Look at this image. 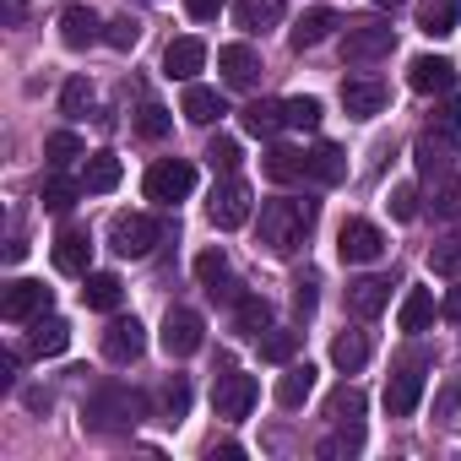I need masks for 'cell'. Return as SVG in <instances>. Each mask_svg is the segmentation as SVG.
<instances>
[{
    "instance_id": "1",
    "label": "cell",
    "mask_w": 461,
    "mask_h": 461,
    "mask_svg": "<svg viewBox=\"0 0 461 461\" xmlns=\"http://www.w3.org/2000/svg\"><path fill=\"white\" fill-rule=\"evenodd\" d=\"M141 418H147V396L131 391V385H104V391H93L87 407H82V423H87L93 434H131Z\"/></svg>"
},
{
    "instance_id": "2",
    "label": "cell",
    "mask_w": 461,
    "mask_h": 461,
    "mask_svg": "<svg viewBox=\"0 0 461 461\" xmlns=\"http://www.w3.org/2000/svg\"><path fill=\"white\" fill-rule=\"evenodd\" d=\"M315 228V201H267L261 206V245L272 256H294L304 245V234Z\"/></svg>"
},
{
    "instance_id": "3",
    "label": "cell",
    "mask_w": 461,
    "mask_h": 461,
    "mask_svg": "<svg viewBox=\"0 0 461 461\" xmlns=\"http://www.w3.org/2000/svg\"><path fill=\"white\" fill-rule=\"evenodd\" d=\"M396 50V28L385 23V17H358V23H348V33H342V60L348 66H375V60H385Z\"/></svg>"
},
{
    "instance_id": "4",
    "label": "cell",
    "mask_w": 461,
    "mask_h": 461,
    "mask_svg": "<svg viewBox=\"0 0 461 461\" xmlns=\"http://www.w3.org/2000/svg\"><path fill=\"white\" fill-rule=\"evenodd\" d=\"M256 396H261L256 375H245V369H234V364H222V375L212 380V407H217V418H228V423L250 418V412H256Z\"/></svg>"
},
{
    "instance_id": "5",
    "label": "cell",
    "mask_w": 461,
    "mask_h": 461,
    "mask_svg": "<svg viewBox=\"0 0 461 461\" xmlns=\"http://www.w3.org/2000/svg\"><path fill=\"white\" fill-rule=\"evenodd\" d=\"M158 240H163V222L147 217V212H125V217L109 222V250H114L120 261H141V256H152Z\"/></svg>"
},
{
    "instance_id": "6",
    "label": "cell",
    "mask_w": 461,
    "mask_h": 461,
    "mask_svg": "<svg viewBox=\"0 0 461 461\" xmlns=\"http://www.w3.org/2000/svg\"><path fill=\"white\" fill-rule=\"evenodd\" d=\"M250 185L240 179V174H222L217 185H212V201H206V212H212V222L217 228H245L250 222Z\"/></svg>"
},
{
    "instance_id": "7",
    "label": "cell",
    "mask_w": 461,
    "mask_h": 461,
    "mask_svg": "<svg viewBox=\"0 0 461 461\" xmlns=\"http://www.w3.org/2000/svg\"><path fill=\"white\" fill-rule=\"evenodd\" d=\"M0 315H6L12 326H33L39 315H50V288L33 283V277L6 283V294H0Z\"/></svg>"
},
{
    "instance_id": "8",
    "label": "cell",
    "mask_w": 461,
    "mask_h": 461,
    "mask_svg": "<svg viewBox=\"0 0 461 461\" xmlns=\"http://www.w3.org/2000/svg\"><path fill=\"white\" fill-rule=\"evenodd\" d=\"M190 190H195V168H190L185 158H163V163L147 168V195H152V201L174 206V201H185Z\"/></svg>"
},
{
    "instance_id": "9",
    "label": "cell",
    "mask_w": 461,
    "mask_h": 461,
    "mask_svg": "<svg viewBox=\"0 0 461 461\" xmlns=\"http://www.w3.org/2000/svg\"><path fill=\"white\" fill-rule=\"evenodd\" d=\"M337 250H342V261H348V267H369V261H380V256H385V234H380L375 222L353 217V222H342Z\"/></svg>"
},
{
    "instance_id": "10",
    "label": "cell",
    "mask_w": 461,
    "mask_h": 461,
    "mask_svg": "<svg viewBox=\"0 0 461 461\" xmlns=\"http://www.w3.org/2000/svg\"><path fill=\"white\" fill-rule=\"evenodd\" d=\"M412 158H418V174L423 179H445V174H456V131H429V136H418V147H412Z\"/></svg>"
},
{
    "instance_id": "11",
    "label": "cell",
    "mask_w": 461,
    "mask_h": 461,
    "mask_svg": "<svg viewBox=\"0 0 461 461\" xmlns=\"http://www.w3.org/2000/svg\"><path fill=\"white\" fill-rule=\"evenodd\" d=\"M201 337H206V326H201V315H195V310H168V315H163L158 342H163V353H168V358H190V353L201 348Z\"/></svg>"
},
{
    "instance_id": "12",
    "label": "cell",
    "mask_w": 461,
    "mask_h": 461,
    "mask_svg": "<svg viewBox=\"0 0 461 461\" xmlns=\"http://www.w3.org/2000/svg\"><path fill=\"white\" fill-rule=\"evenodd\" d=\"M385 82L380 77H348L342 82V109H348V120H375L380 109H385Z\"/></svg>"
},
{
    "instance_id": "13",
    "label": "cell",
    "mask_w": 461,
    "mask_h": 461,
    "mask_svg": "<svg viewBox=\"0 0 461 461\" xmlns=\"http://www.w3.org/2000/svg\"><path fill=\"white\" fill-rule=\"evenodd\" d=\"M147 353V331H141V321L131 315H120V321H109V331H104V358L109 364H136Z\"/></svg>"
},
{
    "instance_id": "14",
    "label": "cell",
    "mask_w": 461,
    "mask_h": 461,
    "mask_svg": "<svg viewBox=\"0 0 461 461\" xmlns=\"http://www.w3.org/2000/svg\"><path fill=\"white\" fill-rule=\"evenodd\" d=\"M217 71H222L228 87H256L261 82V55L250 44H222L217 50Z\"/></svg>"
},
{
    "instance_id": "15",
    "label": "cell",
    "mask_w": 461,
    "mask_h": 461,
    "mask_svg": "<svg viewBox=\"0 0 461 461\" xmlns=\"http://www.w3.org/2000/svg\"><path fill=\"white\" fill-rule=\"evenodd\" d=\"M418 396H423V369H418V364H402V369L391 375V385H385V412H391V418H412Z\"/></svg>"
},
{
    "instance_id": "16",
    "label": "cell",
    "mask_w": 461,
    "mask_h": 461,
    "mask_svg": "<svg viewBox=\"0 0 461 461\" xmlns=\"http://www.w3.org/2000/svg\"><path fill=\"white\" fill-rule=\"evenodd\" d=\"M55 267L66 277H87L93 272V240L82 234V228H60V240H55Z\"/></svg>"
},
{
    "instance_id": "17",
    "label": "cell",
    "mask_w": 461,
    "mask_h": 461,
    "mask_svg": "<svg viewBox=\"0 0 461 461\" xmlns=\"http://www.w3.org/2000/svg\"><path fill=\"white\" fill-rule=\"evenodd\" d=\"M407 82H412V93H450L456 87V66L445 55H418L407 66Z\"/></svg>"
},
{
    "instance_id": "18",
    "label": "cell",
    "mask_w": 461,
    "mask_h": 461,
    "mask_svg": "<svg viewBox=\"0 0 461 461\" xmlns=\"http://www.w3.org/2000/svg\"><path fill=\"white\" fill-rule=\"evenodd\" d=\"M201 66H206V44L201 39H174L163 50V77H174V82H195Z\"/></svg>"
},
{
    "instance_id": "19",
    "label": "cell",
    "mask_w": 461,
    "mask_h": 461,
    "mask_svg": "<svg viewBox=\"0 0 461 461\" xmlns=\"http://www.w3.org/2000/svg\"><path fill=\"white\" fill-rule=\"evenodd\" d=\"M60 39H66L71 50H87V44H98V39H104V23H98V12H93V6H66V12H60Z\"/></svg>"
},
{
    "instance_id": "20",
    "label": "cell",
    "mask_w": 461,
    "mask_h": 461,
    "mask_svg": "<svg viewBox=\"0 0 461 461\" xmlns=\"http://www.w3.org/2000/svg\"><path fill=\"white\" fill-rule=\"evenodd\" d=\"M331 28H337V12L331 6H310L299 23H294V33H288V44L304 55V50H315V44H326L331 39Z\"/></svg>"
},
{
    "instance_id": "21",
    "label": "cell",
    "mask_w": 461,
    "mask_h": 461,
    "mask_svg": "<svg viewBox=\"0 0 461 461\" xmlns=\"http://www.w3.org/2000/svg\"><path fill=\"white\" fill-rule=\"evenodd\" d=\"M385 299H391V283H385V277H358V283H348V310H353L358 321H375V315L385 310Z\"/></svg>"
},
{
    "instance_id": "22",
    "label": "cell",
    "mask_w": 461,
    "mask_h": 461,
    "mask_svg": "<svg viewBox=\"0 0 461 461\" xmlns=\"http://www.w3.org/2000/svg\"><path fill=\"white\" fill-rule=\"evenodd\" d=\"M222 114H228V104H222L217 87L185 82V120H190V125H212V120H222Z\"/></svg>"
},
{
    "instance_id": "23",
    "label": "cell",
    "mask_w": 461,
    "mask_h": 461,
    "mask_svg": "<svg viewBox=\"0 0 461 461\" xmlns=\"http://www.w3.org/2000/svg\"><path fill=\"white\" fill-rule=\"evenodd\" d=\"M28 348H33L39 358H55V353H66V348H71V326H66L60 315H39V321H33V331H28Z\"/></svg>"
},
{
    "instance_id": "24",
    "label": "cell",
    "mask_w": 461,
    "mask_h": 461,
    "mask_svg": "<svg viewBox=\"0 0 461 461\" xmlns=\"http://www.w3.org/2000/svg\"><path fill=\"white\" fill-rule=\"evenodd\" d=\"M283 125H288V109H283V104H272V98H256V104H245V131H250V136L272 141Z\"/></svg>"
},
{
    "instance_id": "25",
    "label": "cell",
    "mask_w": 461,
    "mask_h": 461,
    "mask_svg": "<svg viewBox=\"0 0 461 461\" xmlns=\"http://www.w3.org/2000/svg\"><path fill=\"white\" fill-rule=\"evenodd\" d=\"M114 185H120V158H114V152H87V163H82V190L109 195Z\"/></svg>"
},
{
    "instance_id": "26",
    "label": "cell",
    "mask_w": 461,
    "mask_h": 461,
    "mask_svg": "<svg viewBox=\"0 0 461 461\" xmlns=\"http://www.w3.org/2000/svg\"><path fill=\"white\" fill-rule=\"evenodd\" d=\"M234 23H240L245 33H267V28L283 23V0H240V6H234Z\"/></svg>"
},
{
    "instance_id": "27",
    "label": "cell",
    "mask_w": 461,
    "mask_h": 461,
    "mask_svg": "<svg viewBox=\"0 0 461 461\" xmlns=\"http://www.w3.org/2000/svg\"><path fill=\"white\" fill-rule=\"evenodd\" d=\"M358 450H364V423H337V429L315 445L321 461H342V456H358Z\"/></svg>"
},
{
    "instance_id": "28",
    "label": "cell",
    "mask_w": 461,
    "mask_h": 461,
    "mask_svg": "<svg viewBox=\"0 0 461 461\" xmlns=\"http://www.w3.org/2000/svg\"><path fill=\"white\" fill-rule=\"evenodd\" d=\"M267 326H272V304H267L261 294H245V299L234 304V331H240V337H261Z\"/></svg>"
},
{
    "instance_id": "29",
    "label": "cell",
    "mask_w": 461,
    "mask_h": 461,
    "mask_svg": "<svg viewBox=\"0 0 461 461\" xmlns=\"http://www.w3.org/2000/svg\"><path fill=\"white\" fill-rule=\"evenodd\" d=\"M331 364H337L342 375H358V369L369 364V337H364V331H342V337L331 342Z\"/></svg>"
},
{
    "instance_id": "30",
    "label": "cell",
    "mask_w": 461,
    "mask_h": 461,
    "mask_svg": "<svg viewBox=\"0 0 461 461\" xmlns=\"http://www.w3.org/2000/svg\"><path fill=\"white\" fill-rule=\"evenodd\" d=\"M315 391V364H288V375L277 380V402L283 407H304Z\"/></svg>"
},
{
    "instance_id": "31",
    "label": "cell",
    "mask_w": 461,
    "mask_h": 461,
    "mask_svg": "<svg viewBox=\"0 0 461 461\" xmlns=\"http://www.w3.org/2000/svg\"><path fill=\"white\" fill-rule=\"evenodd\" d=\"M396 321H402V331H429V321H434V294H429V288H407Z\"/></svg>"
},
{
    "instance_id": "32",
    "label": "cell",
    "mask_w": 461,
    "mask_h": 461,
    "mask_svg": "<svg viewBox=\"0 0 461 461\" xmlns=\"http://www.w3.org/2000/svg\"><path fill=\"white\" fill-rule=\"evenodd\" d=\"M256 342H261L267 364H294V353H299V331H288V326H267Z\"/></svg>"
},
{
    "instance_id": "33",
    "label": "cell",
    "mask_w": 461,
    "mask_h": 461,
    "mask_svg": "<svg viewBox=\"0 0 461 461\" xmlns=\"http://www.w3.org/2000/svg\"><path fill=\"white\" fill-rule=\"evenodd\" d=\"M267 174H272V179H283V185H288V179H304V174H310V152L272 147V152H267Z\"/></svg>"
},
{
    "instance_id": "34",
    "label": "cell",
    "mask_w": 461,
    "mask_h": 461,
    "mask_svg": "<svg viewBox=\"0 0 461 461\" xmlns=\"http://www.w3.org/2000/svg\"><path fill=\"white\" fill-rule=\"evenodd\" d=\"M342 174H348V158H342V147L321 141V147L310 152V179H321V185H337Z\"/></svg>"
},
{
    "instance_id": "35",
    "label": "cell",
    "mask_w": 461,
    "mask_h": 461,
    "mask_svg": "<svg viewBox=\"0 0 461 461\" xmlns=\"http://www.w3.org/2000/svg\"><path fill=\"white\" fill-rule=\"evenodd\" d=\"M120 294H125V283H120L114 272H87V288H82V299H87L93 310H114V304H120Z\"/></svg>"
},
{
    "instance_id": "36",
    "label": "cell",
    "mask_w": 461,
    "mask_h": 461,
    "mask_svg": "<svg viewBox=\"0 0 461 461\" xmlns=\"http://www.w3.org/2000/svg\"><path fill=\"white\" fill-rule=\"evenodd\" d=\"M418 28L429 39H450L456 33V0H429V6L418 12Z\"/></svg>"
},
{
    "instance_id": "37",
    "label": "cell",
    "mask_w": 461,
    "mask_h": 461,
    "mask_svg": "<svg viewBox=\"0 0 461 461\" xmlns=\"http://www.w3.org/2000/svg\"><path fill=\"white\" fill-rule=\"evenodd\" d=\"M326 418H331V423H364V391H358V385H342V391H331V402H326Z\"/></svg>"
},
{
    "instance_id": "38",
    "label": "cell",
    "mask_w": 461,
    "mask_h": 461,
    "mask_svg": "<svg viewBox=\"0 0 461 461\" xmlns=\"http://www.w3.org/2000/svg\"><path fill=\"white\" fill-rule=\"evenodd\" d=\"M44 158H50V168H71L77 158H87V147H82V136H71V131H55V136L44 141Z\"/></svg>"
},
{
    "instance_id": "39",
    "label": "cell",
    "mask_w": 461,
    "mask_h": 461,
    "mask_svg": "<svg viewBox=\"0 0 461 461\" xmlns=\"http://www.w3.org/2000/svg\"><path fill=\"white\" fill-rule=\"evenodd\" d=\"M77 195H82V185H77V179H66L60 168L44 179V206H50V212H71V206H77Z\"/></svg>"
},
{
    "instance_id": "40",
    "label": "cell",
    "mask_w": 461,
    "mask_h": 461,
    "mask_svg": "<svg viewBox=\"0 0 461 461\" xmlns=\"http://www.w3.org/2000/svg\"><path fill=\"white\" fill-rule=\"evenodd\" d=\"M158 412L168 418V423H179L185 412H190V385L174 375V380H163V391H158Z\"/></svg>"
},
{
    "instance_id": "41",
    "label": "cell",
    "mask_w": 461,
    "mask_h": 461,
    "mask_svg": "<svg viewBox=\"0 0 461 461\" xmlns=\"http://www.w3.org/2000/svg\"><path fill=\"white\" fill-rule=\"evenodd\" d=\"M87 104H93V82H87V77H71V82L60 87V114H66V120H82Z\"/></svg>"
},
{
    "instance_id": "42",
    "label": "cell",
    "mask_w": 461,
    "mask_h": 461,
    "mask_svg": "<svg viewBox=\"0 0 461 461\" xmlns=\"http://www.w3.org/2000/svg\"><path fill=\"white\" fill-rule=\"evenodd\" d=\"M434 212L439 217H461V168L445 174V179H434Z\"/></svg>"
},
{
    "instance_id": "43",
    "label": "cell",
    "mask_w": 461,
    "mask_h": 461,
    "mask_svg": "<svg viewBox=\"0 0 461 461\" xmlns=\"http://www.w3.org/2000/svg\"><path fill=\"white\" fill-rule=\"evenodd\" d=\"M240 158H245V152H240V141H234V136H212L206 163H212L217 174H234V168H240Z\"/></svg>"
},
{
    "instance_id": "44",
    "label": "cell",
    "mask_w": 461,
    "mask_h": 461,
    "mask_svg": "<svg viewBox=\"0 0 461 461\" xmlns=\"http://www.w3.org/2000/svg\"><path fill=\"white\" fill-rule=\"evenodd\" d=\"M429 267L456 283V277H461V240H439V245L429 250Z\"/></svg>"
},
{
    "instance_id": "45",
    "label": "cell",
    "mask_w": 461,
    "mask_h": 461,
    "mask_svg": "<svg viewBox=\"0 0 461 461\" xmlns=\"http://www.w3.org/2000/svg\"><path fill=\"white\" fill-rule=\"evenodd\" d=\"M283 109H288V125H294V131H315V125H321V98H310V93H304V98H288Z\"/></svg>"
},
{
    "instance_id": "46",
    "label": "cell",
    "mask_w": 461,
    "mask_h": 461,
    "mask_svg": "<svg viewBox=\"0 0 461 461\" xmlns=\"http://www.w3.org/2000/svg\"><path fill=\"white\" fill-rule=\"evenodd\" d=\"M195 277H201V288H217L228 277V256L222 250H201L195 256Z\"/></svg>"
},
{
    "instance_id": "47",
    "label": "cell",
    "mask_w": 461,
    "mask_h": 461,
    "mask_svg": "<svg viewBox=\"0 0 461 461\" xmlns=\"http://www.w3.org/2000/svg\"><path fill=\"white\" fill-rule=\"evenodd\" d=\"M136 39H141L136 17H114V23H104V44H114V50H136Z\"/></svg>"
},
{
    "instance_id": "48",
    "label": "cell",
    "mask_w": 461,
    "mask_h": 461,
    "mask_svg": "<svg viewBox=\"0 0 461 461\" xmlns=\"http://www.w3.org/2000/svg\"><path fill=\"white\" fill-rule=\"evenodd\" d=\"M136 131H141V136H147V141H158V136H163V131H168V109H163V104H152V98H147V104H141V114H136Z\"/></svg>"
},
{
    "instance_id": "49",
    "label": "cell",
    "mask_w": 461,
    "mask_h": 461,
    "mask_svg": "<svg viewBox=\"0 0 461 461\" xmlns=\"http://www.w3.org/2000/svg\"><path fill=\"white\" fill-rule=\"evenodd\" d=\"M391 212H396L402 222L418 217V190H412V185H396V190H391Z\"/></svg>"
},
{
    "instance_id": "50",
    "label": "cell",
    "mask_w": 461,
    "mask_h": 461,
    "mask_svg": "<svg viewBox=\"0 0 461 461\" xmlns=\"http://www.w3.org/2000/svg\"><path fill=\"white\" fill-rule=\"evenodd\" d=\"M294 310L299 315H315V277H299L294 283Z\"/></svg>"
},
{
    "instance_id": "51",
    "label": "cell",
    "mask_w": 461,
    "mask_h": 461,
    "mask_svg": "<svg viewBox=\"0 0 461 461\" xmlns=\"http://www.w3.org/2000/svg\"><path fill=\"white\" fill-rule=\"evenodd\" d=\"M434 125H439V131H461V98H445V104L434 109Z\"/></svg>"
},
{
    "instance_id": "52",
    "label": "cell",
    "mask_w": 461,
    "mask_h": 461,
    "mask_svg": "<svg viewBox=\"0 0 461 461\" xmlns=\"http://www.w3.org/2000/svg\"><path fill=\"white\" fill-rule=\"evenodd\" d=\"M185 12H190L195 23H217V17H222V0H185Z\"/></svg>"
},
{
    "instance_id": "53",
    "label": "cell",
    "mask_w": 461,
    "mask_h": 461,
    "mask_svg": "<svg viewBox=\"0 0 461 461\" xmlns=\"http://www.w3.org/2000/svg\"><path fill=\"white\" fill-rule=\"evenodd\" d=\"M439 315H445L450 326H461V277H456V288L445 294V304H439Z\"/></svg>"
},
{
    "instance_id": "54",
    "label": "cell",
    "mask_w": 461,
    "mask_h": 461,
    "mask_svg": "<svg viewBox=\"0 0 461 461\" xmlns=\"http://www.w3.org/2000/svg\"><path fill=\"white\" fill-rule=\"evenodd\" d=\"M206 456H212V461H217V456L234 461V456H245V445H234V439H212V445H206Z\"/></svg>"
},
{
    "instance_id": "55",
    "label": "cell",
    "mask_w": 461,
    "mask_h": 461,
    "mask_svg": "<svg viewBox=\"0 0 461 461\" xmlns=\"http://www.w3.org/2000/svg\"><path fill=\"white\" fill-rule=\"evenodd\" d=\"M375 6H385V12H396V6H407V0H375Z\"/></svg>"
}]
</instances>
